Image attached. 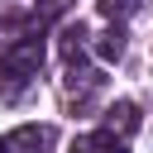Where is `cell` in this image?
Masks as SVG:
<instances>
[{
    "instance_id": "obj_1",
    "label": "cell",
    "mask_w": 153,
    "mask_h": 153,
    "mask_svg": "<svg viewBox=\"0 0 153 153\" xmlns=\"http://www.w3.org/2000/svg\"><path fill=\"white\" fill-rule=\"evenodd\" d=\"M38 62H43V38H38V33L14 38V43L0 53V76L10 81V91H5V96H14L29 76H38Z\"/></svg>"
},
{
    "instance_id": "obj_5",
    "label": "cell",
    "mask_w": 153,
    "mask_h": 153,
    "mask_svg": "<svg viewBox=\"0 0 153 153\" xmlns=\"http://www.w3.org/2000/svg\"><path fill=\"white\" fill-rule=\"evenodd\" d=\"M120 139L110 134V129H96V134H81L76 143H72V153H105V148H115Z\"/></svg>"
},
{
    "instance_id": "obj_7",
    "label": "cell",
    "mask_w": 153,
    "mask_h": 153,
    "mask_svg": "<svg viewBox=\"0 0 153 153\" xmlns=\"http://www.w3.org/2000/svg\"><path fill=\"white\" fill-rule=\"evenodd\" d=\"M105 153H124V143H115V148H105Z\"/></svg>"
},
{
    "instance_id": "obj_2",
    "label": "cell",
    "mask_w": 153,
    "mask_h": 153,
    "mask_svg": "<svg viewBox=\"0 0 153 153\" xmlns=\"http://www.w3.org/2000/svg\"><path fill=\"white\" fill-rule=\"evenodd\" d=\"M43 148H48V129L38 124H19L0 139V153H43Z\"/></svg>"
},
{
    "instance_id": "obj_4",
    "label": "cell",
    "mask_w": 153,
    "mask_h": 153,
    "mask_svg": "<svg viewBox=\"0 0 153 153\" xmlns=\"http://www.w3.org/2000/svg\"><path fill=\"white\" fill-rule=\"evenodd\" d=\"M120 53H124V29H105V33H96V57L115 62Z\"/></svg>"
},
{
    "instance_id": "obj_6",
    "label": "cell",
    "mask_w": 153,
    "mask_h": 153,
    "mask_svg": "<svg viewBox=\"0 0 153 153\" xmlns=\"http://www.w3.org/2000/svg\"><path fill=\"white\" fill-rule=\"evenodd\" d=\"M139 0H100V14H110V19H120V14H129Z\"/></svg>"
},
{
    "instance_id": "obj_3",
    "label": "cell",
    "mask_w": 153,
    "mask_h": 153,
    "mask_svg": "<svg viewBox=\"0 0 153 153\" xmlns=\"http://www.w3.org/2000/svg\"><path fill=\"white\" fill-rule=\"evenodd\" d=\"M105 129H110L115 139L134 134V129H139V105H134V100H115V105H110V120H105Z\"/></svg>"
}]
</instances>
